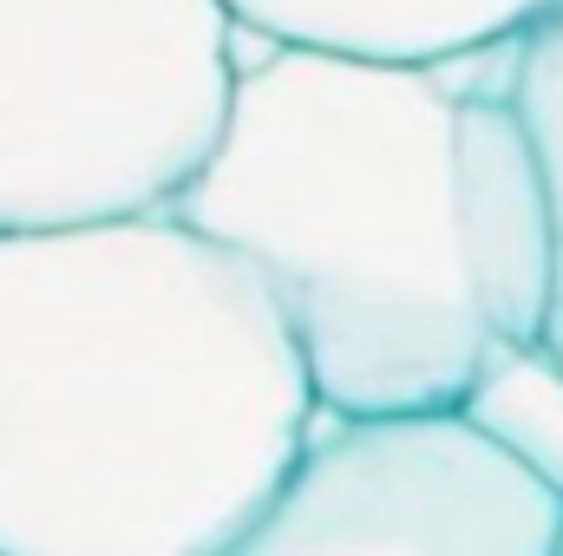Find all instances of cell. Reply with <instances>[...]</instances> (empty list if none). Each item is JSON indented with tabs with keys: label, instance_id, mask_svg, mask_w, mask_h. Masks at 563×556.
Returning <instances> with one entry per match:
<instances>
[{
	"label": "cell",
	"instance_id": "5",
	"mask_svg": "<svg viewBox=\"0 0 563 556\" xmlns=\"http://www.w3.org/2000/svg\"><path fill=\"white\" fill-rule=\"evenodd\" d=\"M465 230L498 347H544L558 308V216L511 92H465Z\"/></svg>",
	"mask_w": 563,
	"mask_h": 556
},
{
	"label": "cell",
	"instance_id": "1",
	"mask_svg": "<svg viewBox=\"0 0 563 556\" xmlns=\"http://www.w3.org/2000/svg\"><path fill=\"white\" fill-rule=\"evenodd\" d=\"M314 413L276 294L177 210L0 236V556H223Z\"/></svg>",
	"mask_w": 563,
	"mask_h": 556
},
{
	"label": "cell",
	"instance_id": "6",
	"mask_svg": "<svg viewBox=\"0 0 563 556\" xmlns=\"http://www.w3.org/2000/svg\"><path fill=\"white\" fill-rule=\"evenodd\" d=\"M223 7L269 46L445 66L459 53L511 46L558 0H223Z\"/></svg>",
	"mask_w": 563,
	"mask_h": 556
},
{
	"label": "cell",
	"instance_id": "3",
	"mask_svg": "<svg viewBox=\"0 0 563 556\" xmlns=\"http://www.w3.org/2000/svg\"><path fill=\"white\" fill-rule=\"evenodd\" d=\"M223 0H0V236L164 216L236 105Z\"/></svg>",
	"mask_w": 563,
	"mask_h": 556
},
{
	"label": "cell",
	"instance_id": "4",
	"mask_svg": "<svg viewBox=\"0 0 563 556\" xmlns=\"http://www.w3.org/2000/svg\"><path fill=\"white\" fill-rule=\"evenodd\" d=\"M223 556H563V504L459 413L334 419Z\"/></svg>",
	"mask_w": 563,
	"mask_h": 556
},
{
	"label": "cell",
	"instance_id": "7",
	"mask_svg": "<svg viewBox=\"0 0 563 556\" xmlns=\"http://www.w3.org/2000/svg\"><path fill=\"white\" fill-rule=\"evenodd\" d=\"M459 419L492 438L531 485L563 504V354L551 347H492Z\"/></svg>",
	"mask_w": 563,
	"mask_h": 556
},
{
	"label": "cell",
	"instance_id": "8",
	"mask_svg": "<svg viewBox=\"0 0 563 556\" xmlns=\"http://www.w3.org/2000/svg\"><path fill=\"white\" fill-rule=\"evenodd\" d=\"M525 132L538 144L544 184H551V216H558V308H551V334L544 347L563 354V0L544 7L518 40H511V79H505Z\"/></svg>",
	"mask_w": 563,
	"mask_h": 556
},
{
	"label": "cell",
	"instance_id": "2",
	"mask_svg": "<svg viewBox=\"0 0 563 556\" xmlns=\"http://www.w3.org/2000/svg\"><path fill=\"white\" fill-rule=\"evenodd\" d=\"M177 216L276 294L328 419L459 413L498 347L465 230V86L276 46Z\"/></svg>",
	"mask_w": 563,
	"mask_h": 556
}]
</instances>
